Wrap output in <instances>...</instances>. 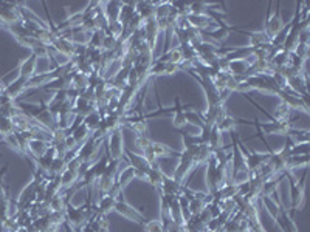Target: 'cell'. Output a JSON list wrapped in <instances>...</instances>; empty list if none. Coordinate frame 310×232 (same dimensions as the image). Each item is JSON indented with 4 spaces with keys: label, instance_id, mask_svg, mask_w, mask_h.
<instances>
[{
    "label": "cell",
    "instance_id": "6da1fadb",
    "mask_svg": "<svg viewBox=\"0 0 310 232\" xmlns=\"http://www.w3.org/2000/svg\"><path fill=\"white\" fill-rule=\"evenodd\" d=\"M64 214H65V221L73 229H80L93 217V215H90V205L89 203H86L84 206H77V208L67 205L64 209Z\"/></svg>",
    "mask_w": 310,
    "mask_h": 232
},
{
    "label": "cell",
    "instance_id": "7a4b0ae2",
    "mask_svg": "<svg viewBox=\"0 0 310 232\" xmlns=\"http://www.w3.org/2000/svg\"><path fill=\"white\" fill-rule=\"evenodd\" d=\"M8 166L0 169V232L5 224V221L10 218V208H11V198H10V187L4 183V177L7 173Z\"/></svg>",
    "mask_w": 310,
    "mask_h": 232
},
{
    "label": "cell",
    "instance_id": "3957f363",
    "mask_svg": "<svg viewBox=\"0 0 310 232\" xmlns=\"http://www.w3.org/2000/svg\"><path fill=\"white\" fill-rule=\"evenodd\" d=\"M106 147L110 153V158L120 161L124 158V138H123V130L121 127L113 130L112 133L107 135V141H106Z\"/></svg>",
    "mask_w": 310,
    "mask_h": 232
},
{
    "label": "cell",
    "instance_id": "277c9868",
    "mask_svg": "<svg viewBox=\"0 0 310 232\" xmlns=\"http://www.w3.org/2000/svg\"><path fill=\"white\" fill-rule=\"evenodd\" d=\"M281 4L276 2V11L275 14H270V8H271V2H268V11H267V17H265V23H264V33L273 39L275 36H278L282 30H284V22L281 17V10H279Z\"/></svg>",
    "mask_w": 310,
    "mask_h": 232
},
{
    "label": "cell",
    "instance_id": "5b68a950",
    "mask_svg": "<svg viewBox=\"0 0 310 232\" xmlns=\"http://www.w3.org/2000/svg\"><path fill=\"white\" fill-rule=\"evenodd\" d=\"M22 19L19 2H0V22L4 23V26L20 23Z\"/></svg>",
    "mask_w": 310,
    "mask_h": 232
},
{
    "label": "cell",
    "instance_id": "8992f818",
    "mask_svg": "<svg viewBox=\"0 0 310 232\" xmlns=\"http://www.w3.org/2000/svg\"><path fill=\"white\" fill-rule=\"evenodd\" d=\"M124 155L129 160V166L134 169V173H135V178L138 180H144L146 181V177H147V172L150 169V164L146 161V158L143 155H137L131 150H124Z\"/></svg>",
    "mask_w": 310,
    "mask_h": 232
},
{
    "label": "cell",
    "instance_id": "52a82bcc",
    "mask_svg": "<svg viewBox=\"0 0 310 232\" xmlns=\"http://www.w3.org/2000/svg\"><path fill=\"white\" fill-rule=\"evenodd\" d=\"M113 211H116L120 215L126 217L127 220L135 221V223H140V224L146 221L144 215H143L141 212H138L135 208H132V206H131L123 197H120L118 200H116V203H115V209H113Z\"/></svg>",
    "mask_w": 310,
    "mask_h": 232
},
{
    "label": "cell",
    "instance_id": "ba28073f",
    "mask_svg": "<svg viewBox=\"0 0 310 232\" xmlns=\"http://www.w3.org/2000/svg\"><path fill=\"white\" fill-rule=\"evenodd\" d=\"M141 31H143L144 41H146L149 50L153 51L155 44H157V39H159V34H160V28H159V23H157V20H155V17H150V19L144 20V25H143Z\"/></svg>",
    "mask_w": 310,
    "mask_h": 232
},
{
    "label": "cell",
    "instance_id": "9c48e42d",
    "mask_svg": "<svg viewBox=\"0 0 310 232\" xmlns=\"http://www.w3.org/2000/svg\"><path fill=\"white\" fill-rule=\"evenodd\" d=\"M287 89H290L298 96H301L302 99L307 101V73H305V70L289 77V87Z\"/></svg>",
    "mask_w": 310,
    "mask_h": 232
},
{
    "label": "cell",
    "instance_id": "30bf717a",
    "mask_svg": "<svg viewBox=\"0 0 310 232\" xmlns=\"http://www.w3.org/2000/svg\"><path fill=\"white\" fill-rule=\"evenodd\" d=\"M37 56L34 53H31L28 57L22 59L19 62V67H17V71H19V76L25 77L27 81H30L31 77L36 74V65H37Z\"/></svg>",
    "mask_w": 310,
    "mask_h": 232
},
{
    "label": "cell",
    "instance_id": "8fae6325",
    "mask_svg": "<svg viewBox=\"0 0 310 232\" xmlns=\"http://www.w3.org/2000/svg\"><path fill=\"white\" fill-rule=\"evenodd\" d=\"M27 82H28V81L25 79V77L17 76L13 82H10V84L5 85V89H4V95L8 96V98L13 99V101L17 99V98L27 90Z\"/></svg>",
    "mask_w": 310,
    "mask_h": 232
},
{
    "label": "cell",
    "instance_id": "7c38bea8",
    "mask_svg": "<svg viewBox=\"0 0 310 232\" xmlns=\"http://www.w3.org/2000/svg\"><path fill=\"white\" fill-rule=\"evenodd\" d=\"M186 20L192 28H196L199 31L208 30L211 26V23L214 22V19L210 14H192V13H189L186 16Z\"/></svg>",
    "mask_w": 310,
    "mask_h": 232
},
{
    "label": "cell",
    "instance_id": "4fadbf2b",
    "mask_svg": "<svg viewBox=\"0 0 310 232\" xmlns=\"http://www.w3.org/2000/svg\"><path fill=\"white\" fill-rule=\"evenodd\" d=\"M48 147H50V141H48V139L33 138V139H30V142H28V155H31L34 160H37V158H41L42 155L47 152Z\"/></svg>",
    "mask_w": 310,
    "mask_h": 232
},
{
    "label": "cell",
    "instance_id": "5bb4252c",
    "mask_svg": "<svg viewBox=\"0 0 310 232\" xmlns=\"http://www.w3.org/2000/svg\"><path fill=\"white\" fill-rule=\"evenodd\" d=\"M160 190H162L163 195H168V197H178L180 193H182V190H183V184L178 183V181H175L172 177L165 175L163 183H162V186H160Z\"/></svg>",
    "mask_w": 310,
    "mask_h": 232
},
{
    "label": "cell",
    "instance_id": "9a60e30c",
    "mask_svg": "<svg viewBox=\"0 0 310 232\" xmlns=\"http://www.w3.org/2000/svg\"><path fill=\"white\" fill-rule=\"evenodd\" d=\"M248 36L250 41V48L253 50H259V48H267L268 45H271V39L264 33V31H254V33H245Z\"/></svg>",
    "mask_w": 310,
    "mask_h": 232
},
{
    "label": "cell",
    "instance_id": "2e32d148",
    "mask_svg": "<svg viewBox=\"0 0 310 232\" xmlns=\"http://www.w3.org/2000/svg\"><path fill=\"white\" fill-rule=\"evenodd\" d=\"M150 152H152L155 160L168 158V157H177V158L180 157V152H175V150L169 149L168 146L160 144V142H155V141H152V144H150Z\"/></svg>",
    "mask_w": 310,
    "mask_h": 232
},
{
    "label": "cell",
    "instance_id": "e0dca14e",
    "mask_svg": "<svg viewBox=\"0 0 310 232\" xmlns=\"http://www.w3.org/2000/svg\"><path fill=\"white\" fill-rule=\"evenodd\" d=\"M185 113H186V110H185V107L180 104V98L177 96V98H175V105H174V118H172V124H174V127L178 129V130H182V129L188 124Z\"/></svg>",
    "mask_w": 310,
    "mask_h": 232
},
{
    "label": "cell",
    "instance_id": "ac0fdd59",
    "mask_svg": "<svg viewBox=\"0 0 310 232\" xmlns=\"http://www.w3.org/2000/svg\"><path fill=\"white\" fill-rule=\"evenodd\" d=\"M101 7L110 22H116L120 19V11L123 7V2H101Z\"/></svg>",
    "mask_w": 310,
    "mask_h": 232
},
{
    "label": "cell",
    "instance_id": "d6986e66",
    "mask_svg": "<svg viewBox=\"0 0 310 232\" xmlns=\"http://www.w3.org/2000/svg\"><path fill=\"white\" fill-rule=\"evenodd\" d=\"M89 74L83 73V71H74L73 73V79H71V87L80 93H84L89 89Z\"/></svg>",
    "mask_w": 310,
    "mask_h": 232
},
{
    "label": "cell",
    "instance_id": "ffe728a7",
    "mask_svg": "<svg viewBox=\"0 0 310 232\" xmlns=\"http://www.w3.org/2000/svg\"><path fill=\"white\" fill-rule=\"evenodd\" d=\"M163 178H165V173L160 170V167L157 166V163L150 164V169L147 172V177H146V181H149L153 187H159L162 186L163 183Z\"/></svg>",
    "mask_w": 310,
    "mask_h": 232
},
{
    "label": "cell",
    "instance_id": "44dd1931",
    "mask_svg": "<svg viewBox=\"0 0 310 232\" xmlns=\"http://www.w3.org/2000/svg\"><path fill=\"white\" fill-rule=\"evenodd\" d=\"M135 13H137V2H126V4H123L118 20L124 25V28L127 26V23L131 22V19L135 16Z\"/></svg>",
    "mask_w": 310,
    "mask_h": 232
},
{
    "label": "cell",
    "instance_id": "7402d4cb",
    "mask_svg": "<svg viewBox=\"0 0 310 232\" xmlns=\"http://www.w3.org/2000/svg\"><path fill=\"white\" fill-rule=\"evenodd\" d=\"M160 61H165V62H171V64H175V65H182L185 62V57L182 54V50L180 48H171L168 51H165L160 57Z\"/></svg>",
    "mask_w": 310,
    "mask_h": 232
},
{
    "label": "cell",
    "instance_id": "603a6c76",
    "mask_svg": "<svg viewBox=\"0 0 310 232\" xmlns=\"http://www.w3.org/2000/svg\"><path fill=\"white\" fill-rule=\"evenodd\" d=\"M102 121V114L98 110H93L92 113H89L87 116H84V124L89 127V130L93 133L99 129V124Z\"/></svg>",
    "mask_w": 310,
    "mask_h": 232
},
{
    "label": "cell",
    "instance_id": "cb8c5ba5",
    "mask_svg": "<svg viewBox=\"0 0 310 232\" xmlns=\"http://www.w3.org/2000/svg\"><path fill=\"white\" fill-rule=\"evenodd\" d=\"M137 14L141 16L143 20L153 17L155 14V2H137Z\"/></svg>",
    "mask_w": 310,
    "mask_h": 232
},
{
    "label": "cell",
    "instance_id": "d4e9b609",
    "mask_svg": "<svg viewBox=\"0 0 310 232\" xmlns=\"http://www.w3.org/2000/svg\"><path fill=\"white\" fill-rule=\"evenodd\" d=\"M236 126H238L236 118H232V116H229V114H225L220 121H217V123H216V127L220 130V133H223V132L231 133L232 130H235V127H236Z\"/></svg>",
    "mask_w": 310,
    "mask_h": 232
},
{
    "label": "cell",
    "instance_id": "484cf974",
    "mask_svg": "<svg viewBox=\"0 0 310 232\" xmlns=\"http://www.w3.org/2000/svg\"><path fill=\"white\" fill-rule=\"evenodd\" d=\"M116 200L118 198H115V197H112V195H109V193H106V195H102L101 197V200H99V203H98V212H101V214H107V212H110V211H113L115 209V203H116Z\"/></svg>",
    "mask_w": 310,
    "mask_h": 232
},
{
    "label": "cell",
    "instance_id": "4316f807",
    "mask_svg": "<svg viewBox=\"0 0 310 232\" xmlns=\"http://www.w3.org/2000/svg\"><path fill=\"white\" fill-rule=\"evenodd\" d=\"M92 132L89 130V127L83 123V124H80L77 126L73 132H71V136L74 138V141L77 142V144H83V142H86L92 135H90Z\"/></svg>",
    "mask_w": 310,
    "mask_h": 232
},
{
    "label": "cell",
    "instance_id": "83f0119b",
    "mask_svg": "<svg viewBox=\"0 0 310 232\" xmlns=\"http://www.w3.org/2000/svg\"><path fill=\"white\" fill-rule=\"evenodd\" d=\"M80 172L77 170H68V169H65L61 175H59V178H61V184H62V187L65 186V187H68V186H74L76 183H77V180H80Z\"/></svg>",
    "mask_w": 310,
    "mask_h": 232
},
{
    "label": "cell",
    "instance_id": "f1b7e54d",
    "mask_svg": "<svg viewBox=\"0 0 310 232\" xmlns=\"http://www.w3.org/2000/svg\"><path fill=\"white\" fill-rule=\"evenodd\" d=\"M14 133V124L11 118H5V116H0V139H4L5 136Z\"/></svg>",
    "mask_w": 310,
    "mask_h": 232
},
{
    "label": "cell",
    "instance_id": "f546056e",
    "mask_svg": "<svg viewBox=\"0 0 310 232\" xmlns=\"http://www.w3.org/2000/svg\"><path fill=\"white\" fill-rule=\"evenodd\" d=\"M106 33L110 34V36H113L115 39H118V41H120V39L123 37V34H124V25L120 20L110 22L109 26H107V30H106Z\"/></svg>",
    "mask_w": 310,
    "mask_h": 232
},
{
    "label": "cell",
    "instance_id": "4dcf8cb0",
    "mask_svg": "<svg viewBox=\"0 0 310 232\" xmlns=\"http://www.w3.org/2000/svg\"><path fill=\"white\" fill-rule=\"evenodd\" d=\"M208 146L213 149V150H217V149H222V133L220 130L213 126L211 129V135H210V139H208Z\"/></svg>",
    "mask_w": 310,
    "mask_h": 232
},
{
    "label": "cell",
    "instance_id": "1f68e13d",
    "mask_svg": "<svg viewBox=\"0 0 310 232\" xmlns=\"http://www.w3.org/2000/svg\"><path fill=\"white\" fill-rule=\"evenodd\" d=\"M65 167H67L65 158H64V157H58V158H55V161L51 163V167H50L48 173H51V177H59V175L65 170Z\"/></svg>",
    "mask_w": 310,
    "mask_h": 232
},
{
    "label": "cell",
    "instance_id": "d6a6232c",
    "mask_svg": "<svg viewBox=\"0 0 310 232\" xmlns=\"http://www.w3.org/2000/svg\"><path fill=\"white\" fill-rule=\"evenodd\" d=\"M141 226L144 232H166L160 220H146L144 223H141Z\"/></svg>",
    "mask_w": 310,
    "mask_h": 232
},
{
    "label": "cell",
    "instance_id": "836d02e7",
    "mask_svg": "<svg viewBox=\"0 0 310 232\" xmlns=\"http://www.w3.org/2000/svg\"><path fill=\"white\" fill-rule=\"evenodd\" d=\"M116 45H118V39H115L113 36L106 33L102 45H101V51H115Z\"/></svg>",
    "mask_w": 310,
    "mask_h": 232
},
{
    "label": "cell",
    "instance_id": "e575fe53",
    "mask_svg": "<svg viewBox=\"0 0 310 232\" xmlns=\"http://www.w3.org/2000/svg\"><path fill=\"white\" fill-rule=\"evenodd\" d=\"M4 142H7L11 149H14L19 155H22L23 157V152H22V149H20V144H19V141H17V138H16V133H11V135H8V136H5L4 139H2Z\"/></svg>",
    "mask_w": 310,
    "mask_h": 232
},
{
    "label": "cell",
    "instance_id": "d590c367",
    "mask_svg": "<svg viewBox=\"0 0 310 232\" xmlns=\"http://www.w3.org/2000/svg\"><path fill=\"white\" fill-rule=\"evenodd\" d=\"M150 144H152V141H150V138L147 135H137V146L141 150H146Z\"/></svg>",
    "mask_w": 310,
    "mask_h": 232
},
{
    "label": "cell",
    "instance_id": "8d00e7d4",
    "mask_svg": "<svg viewBox=\"0 0 310 232\" xmlns=\"http://www.w3.org/2000/svg\"><path fill=\"white\" fill-rule=\"evenodd\" d=\"M178 70H180V67H178V65L171 64V62H166V65H165V76H171V74L177 73Z\"/></svg>",
    "mask_w": 310,
    "mask_h": 232
},
{
    "label": "cell",
    "instance_id": "74e56055",
    "mask_svg": "<svg viewBox=\"0 0 310 232\" xmlns=\"http://www.w3.org/2000/svg\"><path fill=\"white\" fill-rule=\"evenodd\" d=\"M56 227L58 226H51V227H48L47 230H42V232H56Z\"/></svg>",
    "mask_w": 310,
    "mask_h": 232
}]
</instances>
